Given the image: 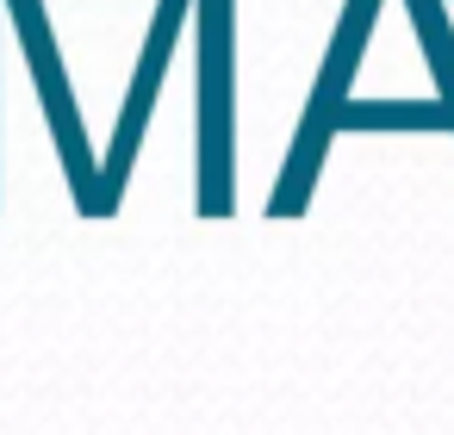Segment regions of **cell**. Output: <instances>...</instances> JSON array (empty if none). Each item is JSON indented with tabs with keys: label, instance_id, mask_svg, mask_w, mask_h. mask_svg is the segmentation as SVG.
<instances>
[{
	"label": "cell",
	"instance_id": "5",
	"mask_svg": "<svg viewBox=\"0 0 454 435\" xmlns=\"http://www.w3.org/2000/svg\"><path fill=\"white\" fill-rule=\"evenodd\" d=\"M336 131H448L454 119L442 113V100H348Z\"/></svg>",
	"mask_w": 454,
	"mask_h": 435
},
{
	"label": "cell",
	"instance_id": "6",
	"mask_svg": "<svg viewBox=\"0 0 454 435\" xmlns=\"http://www.w3.org/2000/svg\"><path fill=\"white\" fill-rule=\"evenodd\" d=\"M411 19H417V38H423V57H429V75H435V100L442 113L454 119V26L442 13V0H404Z\"/></svg>",
	"mask_w": 454,
	"mask_h": 435
},
{
	"label": "cell",
	"instance_id": "3",
	"mask_svg": "<svg viewBox=\"0 0 454 435\" xmlns=\"http://www.w3.org/2000/svg\"><path fill=\"white\" fill-rule=\"evenodd\" d=\"M0 7H7L13 26H20L26 69H32V88H38V100H44V125H51V137H57V162H63V175H69V187H75V206H82V218H88L94 187H100V156H94L88 125H82V113H75V88H69L57 32H51V19H44V0H0Z\"/></svg>",
	"mask_w": 454,
	"mask_h": 435
},
{
	"label": "cell",
	"instance_id": "2",
	"mask_svg": "<svg viewBox=\"0 0 454 435\" xmlns=\"http://www.w3.org/2000/svg\"><path fill=\"white\" fill-rule=\"evenodd\" d=\"M373 19H380V0H348V7H342V19H336V32H330V50H324V75H317V88H311V100H305V119H299V131H293L286 168H280V181H274V193H268V218H299V212L311 206L324 150H330V137H336V125H342V113H348V82H355V69H361V50H367V38H373Z\"/></svg>",
	"mask_w": 454,
	"mask_h": 435
},
{
	"label": "cell",
	"instance_id": "1",
	"mask_svg": "<svg viewBox=\"0 0 454 435\" xmlns=\"http://www.w3.org/2000/svg\"><path fill=\"white\" fill-rule=\"evenodd\" d=\"M193 32H200L193 212L231 218L237 206V0H193Z\"/></svg>",
	"mask_w": 454,
	"mask_h": 435
},
{
	"label": "cell",
	"instance_id": "4",
	"mask_svg": "<svg viewBox=\"0 0 454 435\" xmlns=\"http://www.w3.org/2000/svg\"><path fill=\"white\" fill-rule=\"evenodd\" d=\"M193 19V0H156V13H150V32H144V50H137V75H131V94H125V113H119V131L100 156V187H94V206L88 218H113L119 199H125V181L137 168V144L150 131V106L168 82V57L181 44V26Z\"/></svg>",
	"mask_w": 454,
	"mask_h": 435
}]
</instances>
